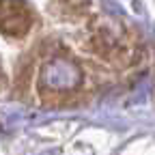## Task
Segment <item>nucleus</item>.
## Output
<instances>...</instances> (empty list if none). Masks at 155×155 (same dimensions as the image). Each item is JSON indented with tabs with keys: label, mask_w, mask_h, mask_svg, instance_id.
<instances>
[{
	"label": "nucleus",
	"mask_w": 155,
	"mask_h": 155,
	"mask_svg": "<svg viewBox=\"0 0 155 155\" xmlns=\"http://www.w3.org/2000/svg\"><path fill=\"white\" fill-rule=\"evenodd\" d=\"M2 82H5V75H2V71H0V86H2Z\"/></svg>",
	"instance_id": "nucleus-4"
},
{
	"label": "nucleus",
	"mask_w": 155,
	"mask_h": 155,
	"mask_svg": "<svg viewBox=\"0 0 155 155\" xmlns=\"http://www.w3.org/2000/svg\"><path fill=\"white\" fill-rule=\"evenodd\" d=\"M35 24V11L24 0H0V32L24 37Z\"/></svg>",
	"instance_id": "nucleus-2"
},
{
	"label": "nucleus",
	"mask_w": 155,
	"mask_h": 155,
	"mask_svg": "<svg viewBox=\"0 0 155 155\" xmlns=\"http://www.w3.org/2000/svg\"><path fill=\"white\" fill-rule=\"evenodd\" d=\"M58 2L63 5V11H67L69 15L75 13V15H84L88 11V0H58Z\"/></svg>",
	"instance_id": "nucleus-3"
},
{
	"label": "nucleus",
	"mask_w": 155,
	"mask_h": 155,
	"mask_svg": "<svg viewBox=\"0 0 155 155\" xmlns=\"http://www.w3.org/2000/svg\"><path fill=\"white\" fill-rule=\"evenodd\" d=\"M86 45L99 58L119 67L129 65L136 54V45L129 39V35L125 30H116V24L106 17H99L91 26L86 35Z\"/></svg>",
	"instance_id": "nucleus-1"
}]
</instances>
